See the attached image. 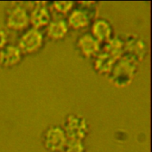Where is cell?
Returning <instances> with one entry per match:
<instances>
[{
  "mask_svg": "<svg viewBox=\"0 0 152 152\" xmlns=\"http://www.w3.org/2000/svg\"><path fill=\"white\" fill-rule=\"evenodd\" d=\"M88 15L83 10H76L74 11L69 18V24L75 28L86 26L88 24Z\"/></svg>",
  "mask_w": 152,
  "mask_h": 152,
  "instance_id": "3",
  "label": "cell"
},
{
  "mask_svg": "<svg viewBox=\"0 0 152 152\" xmlns=\"http://www.w3.org/2000/svg\"><path fill=\"white\" fill-rule=\"evenodd\" d=\"M79 46L83 53L86 56L94 54L98 49V43L96 40L89 34L84 35L80 39Z\"/></svg>",
  "mask_w": 152,
  "mask_h": 152,
  "instance_id": "2",
  "label": "cell"
},
{
  "mask_svg": "<svg viewBox=\"0 0 152 152\" xmlns=\"http://www.w3.org/2000/svg\"><path fill=\"white\" fill-rule=\"evenodd\" d=\"M50 19L48 11L44 7H37L32 14V22L36 27H41L46 25Z\"/></svg>",
  "mask_w": 152,
  "mask_h": 152,
  "instance_id": "4",
  "label": "cell"
},
{
  "mask_svg": "<svg viewBox=\"0 0 152 152\" xmlns=\"http://www.w3.org/2000/svg\"><path fill=\"white\" fill-rule=\"evenodd\" d=\"M54 6L57 11L64 13L69 10L72 6V2L69 1L55 2Z\"/></svg>",
  "mask_w": 152,
  "mask_h": 152,
  "instance_id": "7",
  "label": "cell"
},
{
  "mask_svg": "<svg viewBox=\"0 0 152 152\" xmlns=\"http://www.w3.org/2000/svg\"><path fill=\"white\" fill-rule=\"evenodd\" d=\"M110 26L104 21H97L93 27L94 37L100 41L107 39L110 35Z\"/></svg>",
  "mask_w": 152,
  "mask_h": 152,
  "instance_id": "5",
  "label": "cell"
},
{
  "mask_svg": "<svg viewBox=\"0 0 152 152\" xmlns=\"http://www.w3.org/2000/svg\"><path fill=\"white\" fill-rule=\"evenodd\" d=\"M67 31V26L63 21L51 23L48 28V34L53 39L62 38Z\"/></svg>",
  "mask_w": 152,
  "mask_h": 152,
  "instance_id": "6",
  "label": "cell"
},
{
  "mask_svg": "<svg viewBox=\"0 0 152 152\" xmlns=\"http://www.w3.org/2000/svg\"><path fill=\"white\" fill-rule=\"evenodd\" d=\"M42 40V34L37 30H31L23 37L21 45L26 50L33 52L37 50L41 46Z\"/></svg>",
  "mask_w": 152,
  "mask_h": 152,
  "instance_id": "1",
  "label": "cell"
}]
</instances>
